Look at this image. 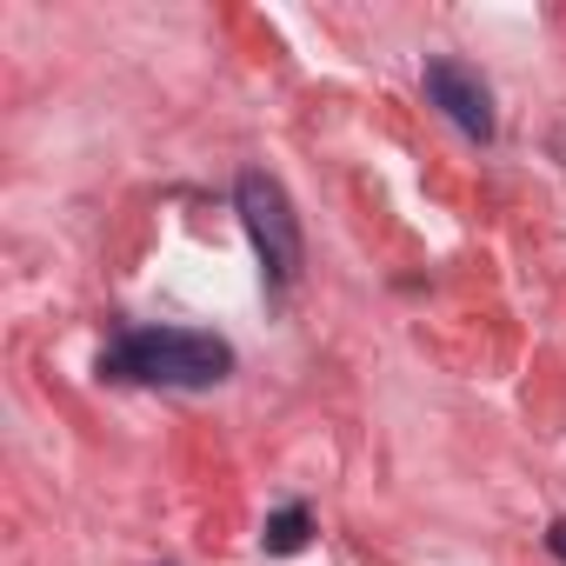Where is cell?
I'll return each instance as SVG.
<instances>
[{
	"label": "cell",
	"mask_w": 566,
	"mask_h": 566,
	"mask_svg": "<svg viewBox=\"0 0 566 566\" xmlns=\"http://www.w3.org/2000/svg\"><path fill=\"white\" fill-rule=\"evenodd\" d=\"M107 380H147V387H220L233 374V347L220 334H187V327H127L114 334V347L101 354Z\"/></svg>",
	"instance_id": "6da1fadb"
},
{
	"label": "cell",
	"mask_w": 566,
	"mask_h": 566,
	"mask_svg": "<svg viewBox=\"0 0 566 566\" xmlns=\"http://www.w3.org/2000/svg\"><path fill=\"white\" fill-rule=\"evenodd\" d=\"M233 207L247 220V240H253L266 280H273V287H294V280H301V220L287 207V187H280L273 174H260V167H247L233 180Z\"/></svg>",
	"instance_id": "7a4b0ae2"
},
{
	"label": "cell",
	"mask_w": 566,
	"mask_h": 566,
	"mask_svg": "<svg viewBox=\"0 0 566 566\" xmlns=\"http://www.w3.org/2000/svg\"><path fill=\"white\" fill-rule=\"evenodd\" d=\"M420 87H427V101H433L467 140H493V94H486V81H480L467 61H427Z\"/></svg>",
	"instance_id": "3957f363"
},
{
	"label": "cell",
	"mask_w": 566,
	"mask_h": 566,
	"mask_svg": "<svg viewBox=\"0 0 566 566\" xmlns=\"http://www.w3.org/2000/svg\"><path fill=\"white\" fill-rule=\"evenodd\" d=\"M307 533H314V513H307V506H280V513L266 520L260 546H266V553H301V546H307Z\"/></svg>",
	"instance_id": "277c9868"
},
{
	"label": "cell",
	"mask_w": 566,
	"mask_h": 566,
	"mask_svg": "<svg viewBox=\"0 0 566 566\" xmlns=\"http://www.w3.org/2000/svg\"><path fill=\"white\" fill-rule=\"evenodd\" d=\"M546 546H553V559L566 566V520H553V526H546Z\"/></svg>",
	"instance_id": "5b68a950"
}]
</instances>
